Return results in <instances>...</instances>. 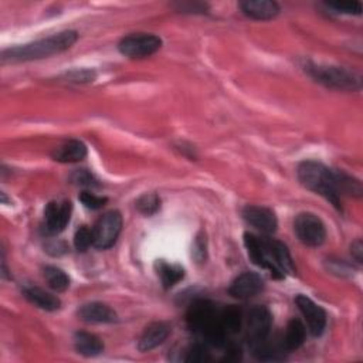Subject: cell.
Segmentation results:
<instances>
[{
	"label": "cell",
	"mask_w": 363,
	"mask_h": 363,
	"mask_svg": "<svg viewBox=\"0 0 363 363\" xmlns=\"http://www.w3.org/2000/svg\"><path fill=\"white\" fill-rule=\"evenodd\" d=\"M162 45V40L155 34L138 33L124 37L118 49L119 52L131 59H145L155 54Z\"/></svg>",
	"instance_id": "cell-7"
},
{
	"label": "cell",
	"mask_w": 363,
	"mask_h": 363,
	"mask_svg": "<svg viewBox=\"0 0 363 363\" xmlns=\"http://www.w3.org/2000/svg\"><path fill=\"white\" fill-rule=\"evenodd\" d=\"M305 338H306V331L302 323L298 320H292L288 323L280 345L284 352H292L304 345Z\"/></svg>",
	"instance_id": "cell-17"
},
{
	"label": "cell",
	"mask_w": 363,
	"mask_h": 363,
	"mask_svg": "<svg viewBox=\"0 0 363 363\" xmlns=\"http://www.w3.org/2000/svg\"><path fill=\"white\" fill-rule=\"evenodd\" d=\"M220 323L227 335L237 334L243 325V312L240 308L230 305L220 311Z\"/></svg>",
	"instance_id": "cell-21"
},
{
	"label": "cell",
	"mask_w": 363,
	"mask_h": 363,
	"mask_svg": "<svg viewBox=\"0 0 363 363\" xmlns=\"http://www.w3.org/2000/svg\"><path fill=\"white\" fill-rule=\"evenodd\" d=\"M352 254L353 257L356 258L357 262H362V258H363V246L360 242H356L353 246H352Z\"/></svg>",
	"instance_id": "cell-33"
},
{
	"label": "cell",
	"mask_w": 363,
	"mask_h": 363,
	"mask_svg": "<svg viewBox=\"0 0 363 363\" xmlns=\"http://www.w3.org/2000/svg\"><path fill=\"white\" fill-rule=\"evenodd\" d=\"M193 257L198 262H203L206 260V237L199 235L193 244Z\"/></svg>",
	"instance_id": "cell-30"
},
{
	"label": "cell",
	"mask_w": 363,
	"mask_h": 363,
	"mask_svg": "<svg viewBox=\"0 0 363 363\" xmlns=\"http://www.w3.org/2000/svg\"><path fill=\"white\" fill-rule=\"evenodd\" d=\"M328 8L339 12V13H346V15H360L362 13V5L359 2H350V0H346V2H329L327 3Z\"/></svg>",
	"instance_id": "cell-28"
},
{
	"label": "cell",
	"mask_w": 363,
	"mask_h": 363,
	"mask_svg": "<svg viewBox=\"0 0 363 363\" xmlns=\"http://www.w3.org/2000/svg\"><path fill=\"white\" fill-rule=\"evenodd\" d=\"M242 12L254 20H269L280 13V6L268 0H247L240 3Z\"/></svg>",
	"instance_id": "cell-15"
},
{
	"label": "cell",
	"mask_w": 363,
	"mask_h": 363,
	"mask_svg": "<svg viewBox=\"0 0 363 363\" xmlns=\"http://www.w3.org/2000/svg\"><path fill=\"white\" fill-rule=\"evenodd\" d=\"M122 230V216L119 212L112 210L100 217L93 229V246L105 250L115 244Z\"/></svg>",
	"instance_id": "cell-8"
},
{
	"label": "cell",
	"mask_w": 363,
	"mask_h": 363,
	"mask_svg": "<svg viewBox=\"0 0 363 363\" xmlns=\"http://www.w3.org/2000/svg\"><path fill=\"white\" fill-rule=\"evenodd\" d=\"M169 334H170V328L163 323H155V324L149 325L144 331V334L140 339V343H138L140 350L149 352V350L158 348L168 339Z\"/></svg>",
	"instance_id": "cell-16"
},
{
	"label": "cell",
	"mask_w": 363,
	"mask_h": 363,
	"mask_svg": "<svg viewBox=\"0 0 363 363\" xmlns=\"http://www.w3.org/2000/svg\"><path fill=\"white\" fill-rule=\"evenodd\" d=\"M71 202L63 200V202H50L45 206L44 210V229L49 235H59L61 233L71 216Z\"/></svg>",
	"instance_id": "cell-11"
},
{
	"label": "cell",
	"mask_w": 363,
	"mask_h": 363,
	"mask_svg": "<svg viewBox=\"0 0 363 363\" xmlns=\"http://www.w3.org/2000/svg\"><path fill=\"white\" fill-rule=\"evenodd\" d=\"M78 316L85 323L112 324L117 321V312L103 302L85 304L78 309Z\"/></svg>",
	"instance_id": "cell-14"
},
{
	"label": "cell",
	"mask_w": 363,
	"mask_h": 363,
	"mask_svg": "<svg viewBox=\"0 0 363 363\" xmlns=\"http://www.w3.org/2000/svg\"><path fill=\"white\" fill-rule=\"evenodd\" d=\"M294 232L301 243L309 247L321 246L327 239V229L323 220L312 213H301L294 221Z\"/></svg>",
	"instance_id": "cell-6"
},
{
	"label": "cell",
	"mask_w": 363,
	"mask_h": 363,
	"mask_svg": "<svg viewBox=\"0 0 363 363\" xmlns=\"http://www.w3.org/2000/svg\"><path fill=\"white\" fill-rule=\"evenodd\" d=\"M309 75L327 87L345 89V91H357L362 87V78L355 71L346 70L343 67L335 66H321V64H309L306 67Z\"/></svg>",
	"instance_id": "cell-4"
},
{
	"label": "cell",
	"mask_w": 363,
	"mask_h": 363,
	"mask_svg": "<svg viewBox=\"0 0 363 363\" xmlns=\"http://www.w3.org/2000/svg\"><path fill=\"white\" fill-rule=\"evenodd\" d=\"M158 276L161 277L163 287L170 288L185 277V271L180 265L159 261L158 262Z\"/></svg>",
	"instance_id": "cell-22"
},
{
	"label": "cell",
	"mask_w": 363,
	"mask_h": 363,
	"mask_svg": "<svg viewBox=\"0 0 363 363\" xmlns=\"http://www.w3.org/2000/svg\"><path fill=\"white\" fill-rule=\"evenodd\" d=\"M272 316L268 308L254 306L247 315V339L250 348L264 342L271 331Z\"/></svg>",
	"instance_id": "cell-9"
},
{
	"label": "cell",
	"mask_w": 363,
	"mask_h": 363,
	"mask_svg": "<svg viewBox=\"0 0 363 363\" xmlns=\"http://www.w3.org/2000/svg\"><path fill=\"white\" fill-rule=\"evenodd\" d=\"M71 180H73V184H75L78 186H84V188L100 186L98 180L93 175H91L88 170H85V169L74 172L73 176H71Z\"/></svg>",
	"instance_id": "cell-27"
},
{
	"label": "cell",
	"mask_w": 363,
	"mask_h": 363,
	"mask_svg": "<svg viewBox=\"0 0 363 363\" xmlns=\"http://www.w3.org/2000/svg\"><path fill=\"white\" fill-rule=\"evenodd\" d=\"M74 343L77 352L87 357L97 356L104 350L103 341L98 336L88 332H77L74 338Z\"/></svg>",
	"instance_id": "cell-20"
},
{
	"label": "cell",
	"mask_w": 363,
	"mask_h": 363,
	"mask_svg": "<svg viewBox=\"0 0 363 363\" xmlns=\"http://www.w3.org/2000/svg\"><path fill=\"white\" fill-rule=\"evenodd\" d=\"M261 268L268 269L276 279L292 276L295 267L287 247L277 240L262 239V264Z\"/></svg>",
	"instance_id": "cell-5"
},
{
	"label": "cell",
	"mask_w": 363,
	"mask_h": 363,
	"mask_svg": "<svg viewBox=\"0 0 363 363\" xmlns=\"http://www.w3.org/2000/svg\"><path fill=\"white\" fill-rule=\"evenodd\" d=\"M87 156V147L81 141H68L53 154L54 161L61 163H74L80 162Z\"/></svg>",
	"instance_id": "cell-18"
},
{
	"label": "cell",
	"mask_w": 363,
	"mask_h": 363,
	"mask_svg": "<svg viewBox=\"0 0 363 363\" xmlns=\"http://www.w3.org/2000/svg\"><path fill=\"white\" fill-rule=\"evenodd\" d=\"M210 360H212L210 352L202 343H195L193 346H191V349L186 352V357H185V362H189V363H206Z\"/></svg>",
	"instance_id": "cell-25"
},
{
	"label": "cell",
	"mask_w": 363,
	"mask_h": 363,
	"mask_svg": "<svg viewBox=\"0 0 363 363\" xmlns=\"http://www.w3.org/2000/svg\"><path fill=\"white\" fill-rule=\"evenodd\" d=\"M298 179L305 188L320 193L336 209H341V196L336 188L335 170L320 162L306 161L298 166Z\"/></svg>",
	"instance_id": "cell-3"
},
{
	"label": "cell",
	"mask_w": 363,
	"mask_h": 363,
	"mask_svg": "<svg viewBox=\"0 0 363 363\" xmlns=\"http://www.w3.org/2000/svg\"><path fill=\"white\" fill-rule=\"evenodd\" d=\"M44 279L49 287L57 292H63L70 287V279L66 272L57 267H45Z\"/></svg>",
	"instance_id": "cell-23"
},
{
	"label": "cell",
	"mask_w": 363,
	"mask_h": 363,
	"mask_svg": "<svg viewBox=\"0 0 363 363\" xmlns=\"http://www.w3.org/2000/svg\"><path fill=\"white\" fill-rule=\"evenodd\" d=\"M159 205H161V200L155 193H147L136 200V207H138V210L147 216L156 213L159 209Z\"/></svg>",
	"instance_id": "cell-24"
},
{
	"label": "cell",
	"mask_w": 363,
	"mask_h": 363,
	"mask_svg": "<svg viewBox=\"0 0 363 363\" xmlns=\"http://www.w3.org/2000/svg\"><path fill=\"white\" fill-rule=\"evenodd\" d=\"M179 10L184 12H189V13H196V12H205L206 10V5L203 3H179Z\"/></svg>",
	"instance_id": "cell-32"
},
{
	"label": "cell",
	"mask_w": 363,
	"mask_h": 363,
	"mask_svg": "<svg viewBox=\"0 0 363 363\" xmlns=\"http://www.w3.org/2000/svg\"><path fill=\"white\" fill-rule=\"evenodd\" d=\"M23 294L31 304H34L36 306H38L44 311H57L61 305L60 299L56 295H53L50 292H45L44 290L37 288V287H27V288H24Z\"/></svg>",
	"instance_id": "cell-19"
},
{
	"label": "cell",
	"mask_w": 363,
	"mask_h": 363,
	"mask_svg": "<svg viewBox=\"0 0 363 363\" xmlns=\"http://www.w3.org/2000/svg\"><path fill=\"white\" fill-rule=\"evenodd\" d=\"M80 200L82 202V205H84L85 207L93 209V210L101 209V207L107 203V198L97 196V195L91 193V192H82L81 196H80Z\"/></svg>",
	"instance_id": "cell-29"
},
{
	"label": "cell",
	"mask_w": 363,
	"mask_h": 363,
	"mask_svg": "<svg viewBox=\"0 0 363 363\" xmlns=\"http://www.w3.org/2000/svg\"><path fill=\"white\" fill-rule=\"evenodd\" d=\"M93 230H89L87 225L80 227L74 236V246L78 251H85L89 246H93Z\"/></svg>",
	"instance_id": "cell-26"
},
{
	"label": "cell",
	"mask_w": 363,
	"mask_h": 363,
	"mask_svg": "<svg viewBox=\"0 0 363 363\" xmlns=\"http://www.w3.org/2000/svg\"><path fill=\"white\" fill-rule=\"evenodd\" d=\"M68 78L75 82H87V81H93L96 78V73L91 70H81V71L77 70L68 74Z\"/></svg>",
	"instance_id": "cell-31"
},
{
	"label": "cell",
	"mask_w": 363,
	"mask_h": 363,
	"mask_svg": "<svg viewBox=\"0 0 363 363\" xmlns=\"http://www.w3.org/2000/svg\"><path fill=\"white\" fill-rule=\"evenodd\" d=\"M188 325L209 345L221 348L227 343L229 335L220 323V311L209 301H198L189 308Z\"/></svg>",
	"instance_id": "cell-2"
},
{
	"label": "cell",
	"mask_w": 363,
	"mask_h": 363,
	"mask_svg": "<svg viewBox=\"0 0 363 363\" xmlns=\"http://www.w3.org/2000/svg\"><path fill=\"white\" fill-rule=\"evenodd\" d=\"M78 34L75 31H63L47 38H41L34 43L8 49L2 53L3 63H17V61H31L44 57H50L68 50L77 41Z\"/></svg>",
	"instance_id": "cell-1"
},
{
	"label": "cell",
	"mask_w": 363,
	"mask_h": 363,
	"mask_svg": "<svg viewBox=\"0 0 363 363\" xmlns=\"http://www.w3.org/2000/svg\"><path fill=\"white\" fill-rule=\"evenodd\" d=\"M264 288V281L262 279L255 274V272H244V274L239 276L233 284L229 288V294L237 299H247Z\"/></svg>",
	"instance_id": "cell-13"
},
{
	"label": "cell",
	"mask_w": 363,
	"mask_h": 363,
	"mask_svg": "<svg viewBox=\"0 0 363 363\" xmlns=\"http://www.w3.org/2000/svg\"><path fill=\"white\" fill-rule=\"evenodd\" d=\"M295 304L301 311L306 327L312 336H321L325 327H327V313L325 311L315 304L311 298L305 295H298L295 298Z\"/></svg>",
	"instance_id": "cell-10"
},
{
	"label": "cell",
	"mask_w": 363,
	"mask_h": 363,
	"mask_svg": "<svg viewBox=\"0 0 363 363\" xmlns=\"http://www.w3.org/2000/svg\"><path fill=\"white\" fill-rule=\"evenodd\" d=\"M244 220L261 233L271 235L277 230V217L272 210L261 206H247L243 210Z\"/></svg>",
	"instance_id": "cell-12"
}]
</instances>
